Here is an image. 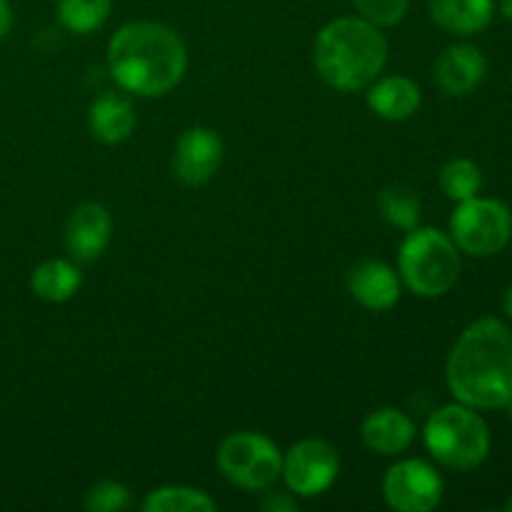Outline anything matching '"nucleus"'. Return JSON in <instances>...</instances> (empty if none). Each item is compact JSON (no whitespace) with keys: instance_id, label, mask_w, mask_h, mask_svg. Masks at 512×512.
Segmentation results:
<instances>
[{"instance_id":"obj_27","label":"nucleus","mask_w":512,"mask_h":512,"mask_svg":"<svg viewBox=\"0 0 512 512\" xmlns=\"http://www.w3.org/2000/svg\"><path fill=\"white\" fill-rule=\"evenodd\" d=\"M495 5H498L505 18L512 20V0H495Z\"/></svg>"},{"instance_id":"obj_11","label":"nucleus","mask_w":512,"mask_h":512,"mask_svg":"<svg viewBox=\"0 0 512 512\" xmlns=\"http://www.w3.org/2000/svg\"><path fill=\"white\" fill-rule=\"evenodd\" d=\"M435 85L450 98H463L473 90L480 88V83L488 75V60L478 45L455 43L440 53L435 60Z\"/></svg>"},{"instance_id":"obj_4","label":"nucleus","mask_w":512,"mask_h":512,"mask_svg":"<svg viewBox=\"0 0 512 512\" xmlns=\"http://www.w3.org/2000/svg\"><path fill=\"white\" fill-rule=\"evenodd\" d=\"M425 448L443 468L473 470L490 455V428L480 410L470 405H443L428 418Z\"/></svg>"},{"instance_id":"obj_6","label":"nucleus","mask_w":512,"mask_h":512,"mask_svg":"<svg viewBox=\"0 0 512 512\" xmlns=\"http://www.w3.org/2000/svg\"><path fill=\"white\" fill-rule=\"evenodd\" d=\"M450 238L460 253L470 258H493L508 248L512 238V213L503 200H463L450 218Z\"/></svg>"},{"instance_id":"obj_19","label":"nucleus","mask_w":512,"mask_h":512,"mask_svg":"<svg viewBox=\"0 0 512 512\" xmlns=\"http://www.w3.org/2000/svg\"><path fill=\"white\" fill-rule=\"evenodd\" d=\"M218 505L205 490L188 485H165L143 500L145 512H213Z\"/></svg>"},{"instance_id":"obj_16","label":"nucleus","mask_w":512,"mask_h":512,"mask_svg":"<svg viewBox=\"0 0 512 512\" xmlns=\"http://www.w3.org/2000/svg\"><path fill=\"white\" fill-rule=\"evenodd\" d=\"M88 128L95 140L105 145H118L128 140L135 130V110L125 95L108 93L98 95L90 105Z\"/></svg>"},{"instance_id":"obj_12","label":"nucleus","mask_w":512,"mask_h":512,"mask_svg":"<svg viewBox=\"0 0 512 512\" xmlns=\"http://www.w3.org/2000/svg\"><path fill=\"white\" fill-rule=\"evenodd\" d=\"M113 238V218L100 203H83L70 213L65 225V248L80 263H93Z\"/></svg>"},{"instance_id":"obj_18","label":"nucleus","mask_w":512,"mask_h":512,"mask_svg":"<svg viewBox=\"0 0 512 512\" xmlns=\"http://www.w3.org/2000/svg\"><path fill=\"white\" fill-rule=\"evenodd\" d=\"M83 285V275L70 260L53 258L40 263L30 275V288L45 303H65Z\"/></svg>"},{"instance_id":"obj_25","label":"nucleus","mask_w":512,"mask_h":512,"mask_svg":"<svg viewBox=\"0 0 512 512\" xmlns=\"http://www.w3.org/2000/svg\"><path fill=\"white\" fill-rule=\"evenodd\" d=\"M263 500H260V508L265 512H298V503L290 493H278V490H263Z\"/></svg>"},{"instance_id":"obj_2","label":"nucleus","mask_w":512,"mask_h":512,"mask_svg":"<svg viewBox=\"0 0 512 512\" xmlns=\"http://www.w3.org/2000/svg\"><path fill=\"white\" fill-rule=\"evenodd\" d=\"M108 68L115 83L140 98H160L183 80L188 50L173 28L153 20L128 23L110 38Z\"/></svg>"},{"instance_id":"obj_20","label":"nucleus","mask_w":512,"mask_h":512,"mask_svg":"<svg viewBox=\"0 0 512 512\" xmlns=\"http://www.w3.org/2000/svg\"><path fill=\"white\" fill-rule=\"evenodd\" d=\"M378 210L385 223L395 225V228L405 230V233L418 228L420 223V200L405 185H388V188L380 190Z\"/></svg>"},{"instance_id":"obj_3","label":"nucleus","mask_w":512,"mask_h":512,"mask_svg":"<svg viewBox=\"0 0 512 512\" xmlns=\"http://www.w3.org/2000/svg\"><path fill=\"white\" fill-rule=\"evenodd\" d=\"M388 63V40L365 18H335L318 33L313 65L325 85L338 93H358L380 78Z\"/></svg>"},{"instance_id":"obj_15","label":"nucleus","mask_w":512,"mask_h":512,"mask_svg":"<svg viewBox=\"0 0 512 512\" xmlns=\"http://www.w3.org/2000/svg\"><path fill=\"white\" fill-rule=\"evenodd\" d=\"M363 443L378 455H400L415 443V423L398 408H380L363 420Z\"/></svg>"},{"instance_id":"obj_29","label":"nucleus","mask_w":512,"mask_h":512,"mask_svg":"<svg viewBox=\"0 0 512 512\" xmlns=\"http://www.w3.org/2000/svg\"><path fill=\"white\" fill-rule=\"evenodd\" d=\"M505 410H508V415H510V418H512V393H510L508 403H505Z\"/></svg>"},{"instance_id":"obj_13","label":"nucleus","mask_w":512,"mask_h":512,"mask_svg":"<svg viewBox=\"0 0 512 512\" xmlns=\"http://www.w3.org/2000/svg\"><path fill=\"white\" fill-rule=\"evenodd\" d=\"M348 293L365 310L383 313V310H390L393 305H398L400 293H403V283H400V275L388 263L363 260V263L350 268Z\"/></svg>"},{"instance_id":"obj_17","label":"nucleus","mask_w":512,"mask_h":512,"mask_svg":"<svg viewBox=\"0 0 512 512\" xmlns=\"http://www.w3.org/2000/svg\"><path fill=\"white\" fill-rule=\"evenodd\" d=\"M435 25L455 35H475L495 18V0H428Z\"/></svg>"},{"instance_id":"obj_21","label":"nucleus","mask_w":512,"mask_h":512,"mask_svg":"<svg viewBox=\"0 0 512 512\" xmlns=\"http://www.w3.org/2000/svg\"><path fill=\"white\" fill-rule=\"evenodd\" d=\"M110 10H113V0H58L60 25L78 35L103 28Z\"/></svg>"},{"instance_id":"obj_1","label":"nucleus","mask_w":512,"mask_h":512,"mask_svg":"<svg viewBox=\"0 0 512 512\" xmlns=\"http://www.w3.org/2000/svg\"><path fill=\"white\" fill-rule=\"evenodd\" d=\"M445 380L458 403L500 410L512 393V333L500 318H480L455 340Z\"/></svg>"},{"instance_id":"obj_24","label":"nucleus","mask_w":512,"mask_h":512,"mask_svg":"<svg viewBox=\"0 0 512 512\" xmlns=\"http://www.w3.org/2000/svg\"><path fill=\"white\" fill-rule=\"evenodd\" d=\"M353 5L360 18L370 20L378 28H388V25H398L408 15L410 0H353Z\"/></svg>"},{"instance_id":"obj_23","label":"nucleus","mask_w":512,"mask_h":512,"mask_svg":"<svg viewBox=\"0 0 512 512\" xmlns=\"http://www.w3.org/2000/svg\"><path fill=\"white\" fill-rule=\"evenodd\" d=\"M85 510L90 512H120L128 510L133 498H130V490L123 483H115V480H103V483H95L93 488L85 493Z\"/></svg>"},{"instance_id":"obj_26","label":"nucleus","mask_w":512,"mask_h":512,"mask_svg":"<svg viewBox=\"0 0 512 512\" xmlns=\"http://www.w3.org/2000/svg\"><path fill=\"white\" fill-rule=\"evenodd\" d=\"M13 25V10H10L8 0H0V38H5Z\"/></svg>"},{"instance_id":"obj_30","label":"nucleus","mask_w":512,"mask_h":512,"mask_svg":"<svg viewBox=\"0 0 512 512\" xmlns=\"http://www.w3.org/2000/svg\"><path fill=\"white\" fill-rule=\"evenodd\" d=\"M505 510H510V512H512V498L508 500V503H505Z\"/></svg>"},{"instance_id":"obj_14","label":"nucleus","mask_w":512,"mask_h":512,"mask_svg":"<svg viewBox=\"0 0 512 512\" xmlns=\"http://www.w3.org/2000/svg\"><path fill=\"white\" fill-rule=\"evenodd\" d=\"M368 108L373 110L378 118L390 120V123H400L418 113L420 103H423V93L420 85L408 75H388V78H378L368 85Z\"/></svg>"},{"instance_id":"obj_7","label":"nucleus","mask_w":512,"mask_h":512,"mask_svg":"<svg viewBox=\"0 0 512 512\" xmlns=\"http://www.w3.org/2000/svg\"><path fill=\"white\" fill-rule=\"evenodd\" d=\"M218 468L243 490H268L283 473V453L263 433L243 430L220 443Z\"/></svg>"},{"instance_id":"obj_9","label":"nucleus","mask_w":512,"mask_h":512,"mask_svg":"<svg viewBox=\"0 0 512 512\" xmlns=\"http://www.w3.org/2000/svg\"><path fill=\"white\" fill-rule=\"evenodd\" d=\"M445 483L438 470L418 458L400 460L385 473V503L398 512H430L440 505Z\"/></svg>"},{"instance_id":"obj_28","label":"nucleus","mask_w":512,"mask_h":512,"mask_svg":"<svg viewBox=\"0 0 512 512\" xmlns=\"http://www.w3.org/2000/svg\"><path fill=\"white\" fill-rule=\"evenodd\" d=\"M503 308H505V315L512 320V285L508 288V293H505L503 298Z\"/></svg>"},{"instance_id":"obj_5","label":"nucleus","mask_w":512,"mask_h":512,"mask_svg":"<svg viewBox=\"0 0 512 512\" xmlns=\"http://www.w3.org/2000/svg\"><path fill=\"white\" fill-rule=\"evenodd\" d=\"M398 273L420 298H440L460 278L458 245L438 228H413L400 245Z\"/></svg>"},{"instance_id":"obj_22","label":"nucleus","mask_w":512,"mask_h":512,"mask_svg":"<svg viewBox=\"0 0 512 512\" xmlns=\"http://www.w3.org/2000/svg\"><path fill=\"white\" fill-rule=\"evenodd\" d=\"M440 188L455 203L475 198L483 190V170L468 158H453L440 170Z\"/></svg>"},{"instance_id":"obj_8","label":"nucleus","mask_w":512,"mask_h":512,"mask_svg":"<svg viewBox=\"0 0 512 512\" xmlns=\"http://www.w3.org/2000/svg\"><path fill=\"white\" fill-rule=\"evenodd\" d=\"M340 473V455L335 445L320 438H305L295 443L283 458L285 485L298 498H318Z\"/></svg>"},{"instance_id":"obj_10","label":"nucleus","mask_w":512,"mask_h":512,"mask_svg":"<svg viewBox=\"0 0 512 512\" xmlns=\"http://www.w3.org/2000/svg\"><path fill=\"white\" fill-rule=\"evenodd\" d=\"M223 138L210 128H188L173 150V175L183 185H203L223 163Z\"/></svg>"}]
</instances>
